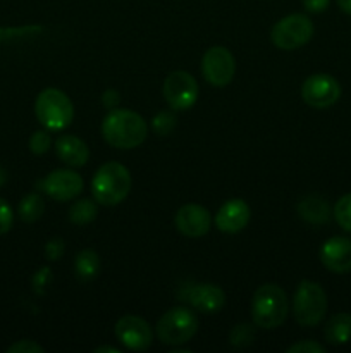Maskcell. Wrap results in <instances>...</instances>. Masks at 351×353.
Returning a JSON list of instances; mask_svg holds the SVG:
<instances>
[{
	"mask_svg": "<svg viewBox=\"0 0 351 353\" xmlns=\"http://www.w3.org/2000/svg\"><path fill=\"white\" fill-rule=\"evenodd\" d=\"M102 134L112 147L129 150L147 140L148 128L143 117L134 110L114 109L103 117Z\"/></svg>",
	"mask_w": 351,
	"mask_h": 353,
	"instance_id": "cell-1",
	"label": "cell"
},
{
	"mask_svg": "<svg viewBox=\"0 0 351 353\" xmlns=\"http://www.w3.org/2000/svg\"><path fill=\"white\" fill-rule=\"evenodd\" d=\"M129 171L119 162H107L96 171L92 181V193L100 205L114 207L126 200L131 192Z\"/></svg>",
	"mask_w": 351,
	"mask_h": 353,
	"instance_id": "cell-2",
	"label": "cell"
},
{
	"mask_svg": "<svg viewBox=\"0 0 351 353\" xmlns=\"http://www.w3.org/2000/svg\"><path fill=\"white\" fill-rule=\"evenodd\" d=\"M289 312L288 295L277 285H264L255 292L251 302V316L255 326L262 330H275L286 321Z\"/></svg>",
	"mask_w": 351,
	"mask_h": 353,
	"instance_id": "cell-3",
	"label": "cell"
},
{
	"mask_svg": "<svg viewBox=\"0 0 351 353\" xmlns=\"http://www.w3.org/2000/svg\"><path fill=\"white\" fill-rule=\"evenodd\" d=\"M34 114L47 131H62L72 123L74 107L64 92L58 88H47L36 97Z\"/></svg>",
	"mask_w": 351,
	"mask_h": 353,
	"instance_id": "cell-4",
	"label": "cell"
},
{
	"mask_svg": "<svg viewBox=\"0 0 351 353\" xmlns=\"http://www.w3.org/2000/svg\"><path fill=\"white\" fill-rule=\"evenodd\" d=\"M327 312V295L319 283L305 279L298 285L292 299V314L299 326L313 327L320 324Z\"/></svg>",
	"mask_w": 351,
	"mask_h": 353,
	"instance_id": "cell-5",
	"label": "cell"
},
{
	"mask_svg": "<svg viewBox=\"0 0 351 353\" xmlns=\"http://www.w3.org/2000/svg\"><path fill=\"white\" fill-rule=\"evenodd\" d=\"M198 331V317L186 307L167 310L157 323V336L164 345L178 347L191 340Z\"/></svg>",
	"mask_w": 351,
	"mask_h": 353,
	"instance_id": "cell-6",
	"label": "cell"
},
{
	"mask_svg": "<svg viewBox=\"0 0 351 353\" xmlns=\"http://www.w3.org/2000/svg\"><path fill=\"white\" fill-rule=\"evenodd\" d=\"M313 31L315 28L308 16L291 14L274 24L270 31V40L281 50H295L312 40Z\"/></svg>",
	"mask_w": 351,
	"mask_h": 353,
	"instance_id": "cell-7",
	"label": "cell"
},
{
	"mask_svg": "<svg viewBox=\"0 0 351 353\" xmlns=\"http://www.w3.org/2000/svg\"><path fill=\"white\" fill-rule=\"evenodd\" d=\"M198 83L189 72L174 71L165 78L162 93L174 110H188L198 100Z\"/></svg>",
	"mask_w": 351,
	"mask_h": 353,
	"instance_id": "cell-8",
	"label": "cell"
},
{
	"mask_svg": "<svg viewBox=\"0 0 351 353\" xmlns=\"http://www.w3.org/2000/svg\"><path fill=\"white\" fill-rule=\"evenodd\" d=\"M202 72L212 86H227L236 72V61L226 47H212L202 59Z\"/></svg>",
	"mask_w": 351,
	"mask_h": 353,
	"instance_id": "cell-9",
	"label": "cell"
},
{
	"mask_svg": "<svg viewBox=\"0 0 351 353\" xmlns=\"http://www.w3.org/2000/svg\"><path fill=\"white\" fill-rule=\"evenodd\" d=\"M301 97L313 109H327L339 100L341 85L330 74H313L303 83Z\"/></svg>",
	"mask_w": 351,
	"mask_h": 353,
	"instance_id": "cell-10",
	"label": "cell"
},
{
	"mask_svg": "<svg viewBox=\"0 0 351 353\" xmlns=\"http://www.w3.org/2000/svg\"><path fill=\"white\" fill-rule=\"evenodd\" d=\"M40 190L57 202H69L83 192V178L71 169L52 171L45 179L38 183Z\"/></svg>",
	"mask_w": 351,
	"mask_h": 353,
	"instance_id": "cell-11",
	"label": "cell"
},
{
	"mask_svg": "<svg viewBox=\"0 0 351 353\" xmlns=\"http://www.w3.org/2000/svg\"><path fill=\"white\" fill-rule=\"evenodd\" d=\"M116 336L127 350L143 352L153 340L150 324L138 316H124L116 324Z\"/></svg>",
	"mask_w": 351,
	"mask_h": 353,
	"instance_id": "cell-12",
	"label": "cell"
},
{
	"mask_svg": "<svg viewBox=\"0 0 351 353\" xmlns=\"http://www.w3.org/2000/svg\"><path fill=\"white\" fill-rule=\"evenodd\" d=\"M174 223L179 233L184 236L200 238L209 233L212 216L205 207L198 205V203H186L178 210Z\"/></svg>",
	"mask_w": 351,
	"mask_h": 353,
	"instance_id": "cell-13",
	"label": "cell"
},
{
	"mask_svg": "<svg viewBox=\"0 0 351 353\" xmlns=\"http://www.w3.org/2000/svg\"><path fill=\"white\" fill-rule=\"evenodd\" d=\"M320 261L334 274H346L351 271V241L343 236H332L323 241L320 248Z\"/></svg>",
	"mask_w": 351,
	"mask_h": 353,
	"instance_id": "cell-14",
	"label": "cell"
},
{
	"mask_svg": "<svg viewBox=\"0 0 351 353\" xmlns=\"http://www.w3.org/2000/svg\"><path fill=\"white\" fill-rule=\"evenodd\" d=\"M182 300H186L198 312L215 314L226 303V293L217 285L205 283V285H195L191 288H188V292L182 296Z\"/></svg>",
	"mask_w": 351,
	"mask_h": 353,
	"instance_id": "cell-15",
	"label": "cell"
},
{
	"mask_svg": "<svg viewBox=\"0 0 351 353\" xmlns=\"http://www.w3.org/2000/svg\"><path fill=\"white\" fill-rule=\"evenodd\" d=\"M250 207L244 200L241 199H233L227 200L222 207L219 209L215 216V224L222 233H240L241 230H244L250 221Z\"/></svg>",
	"mask_w": 351,
	"mask_h": 353,
	"instance_id": "cell-16",
	"label": "cell"
},
{
	"mask_svg": "<svg viewBox=\"0 0 351 353\" xmlns=\"http://www.w3.org/2000/svg\"><path fill=\"white\" fill-rule=\"evenodd\" d=\"M55 152L57 157L69 168H81L89 159L88 145L74 134H62L61 138H57Z\"/></svg>",
	"mask_w": 351,
	"mask_h": 353,
	"instance_id": "cell-17",
	"label": "cell"
},
{
	"mask_svg": "<svg viewBox=\"0 0 351 353\" xmlns=\"http://www.w3.org/2000/svg\"><path fill=\"white\" fill-rule=\"evenodd\" d=\"M298 214L310 224H326L330 219V207L322 196L308 195L298 203Z\"/></svg>",
	"mask_w": 351,
	"mask_h": 353,
	"instance_id": "cell-18",
	"label": "cell"
},
{
	"mask_svg": "<svg viewBox=\"0 0 351 353\" xmlns=\"http://www.w3.org/2000/svg\"><path fill=\"white\" fill-rule=\"evenodd\" d=\"M327 343L330 345H344L351 340V314L341 312L330 317L327 321V326L323 330Z\"/></svg>",
	"mask_w": 351,
	"mask_h": 353,
	"instance_id": "cell-19",
	"label": "cell"
},
{
	"mask_svg": "<svg viewBox=\"0 0 351 353\" xmlns=\"http://www.w3.org/2000/svg\"><path fill=\"white\" fill-rule=\"evenodd\" d=\"M74 272L78 276L79 281H92L93 278H96V274L100 272V257L95 250H86L79 252L74 259Z\"/></svg>",
	"mask_w": 351,
	"mask_h": 353,
	"instance_id": "cell-20",
	"label": "cell"
},
{
	"mask_svg": "<svg viewBox=\"0 0 351 353\" xmlns=\"http://www.w3.org/2000/svg\"><path fill=\"white\" fill-rule=\"evenodd\" d=\"M96 214H98L96 203L89 199H83L71 205V209H69V221L72 224H78V226H85V224H89L95 221Z\"/></svg>",
	"mask_w": 351,
	"mask_h": 353,
	"instance_id": "cell-21",
	"label": "cell"
},
{
	"mask_svg": "<svg viewBox=\"0 0 351 353\" xmlns=\"http://www.w3.org/2000/svg\"><path fill=\"white\" fill-rule=\"evenodd\" d=\"M45 212V202L38 193H30L19 203V217L24 223H36Z\"/></svg>",
	"mask_w": 351,
	"mask_h": 353,
	"instance_id": "cell-22",
	"label": "cell"
},
{
	"mask_svg": "<svg viewBox=\"0 0 351 353\" xmlns=\"http://www.w3.org/2000/svg\"><path fill=\"white\" fill-rule=\"evenodd\" d=\"M255 340V330L250 324H237L233 327L229 334V343L234 348H246L253 343Z\"/></svg>",
	"mask_w": 351,
	"mask_h": 353,
	"instance_id": "cell-23",
	"label": "cell"
},
{
	"mask_svg": "<svg viewBox=\"0 0 351 353\" xmlns=\"http://www.w3.org/2000/svg\"><path fill=\"white\" fill-rule=\"evenodd\" d=\"M334 217L343 230L351 231V193L337 200L334 207Z\"/></svg>",
	"mask_w": 351,
	"mask_h": 353,
	"instance_id": "cell-24",
	"label": "cell"
},
{
	"mask_svg": "<svg viewBox=\"0 0 351 353\" xmlns=\"http://www.w3.org/2000/svg\"><path fill=\"white\" fill-rule=\"evenodd\" d=\"M176 116L172 112H167V110H162V112H158L157 116L153 117V121H151V128H153V131L157 134H160V137H165V134L171 133L172 130L176 128Z\"/></svg>",
	"mask_w": 351,
	"mask_h": 353,
	"instance_id": "cell-25",
	"label": "cell"
},
{
	"mask_svg": "<svg viewBox=\"0 0 351 353\" xmlns=\"http://www.w3.org/2000/svg\"><path fill=\"white\" fill-rule=\"evenodd\" d=\"M52 138L47 131H34L30 138V150L34 155H43L50 150Z\"/></svg>",
	"mask_w": 351,
	"mask_h": 353,
	"instance_id": "cell-26",
	"label": "cell"
},
{
	"mask_svg": "<svg viewBox=\"0 0 351 353\" xmlns=\"http://www.w3.org/2000/svg\"><path fill=\"white\" fill-rule=\"evenodd\" d=\"M41 28L26 26V28H0V41L14 40V38L30 37L33 33H40Z\"/></svg>",
	"mask_w": 351,
	"mask_h": 353,
	"instance_id": "cell-27",
	"label": "cell"
},
{
	"mask_svg": "<svg viewBox=\"0 0 351 353\" xmlns=\"http://www.w3.org/2000/svg\"><path fill=\"white\" fill-rule=\"evenodd\" d=\"M12 224H14L12 207H10L6 200L0 199V234L9 233Z\"/></svg>",
	"mask_w": 351,
	"mask_h": 353,
	"instance_id": "cell-28",
	"label": "cell"
},
{
	"mask_svg": "<svg viewBox=\"0 0 351 353\" xmlns=\"http://www.w3.org/2000/svg\"><path fill=\"white\" fill-rule=\"evenodd\" d=\"M65 250V241L62 238H52L48 240L47 247H45V255H47L48 261H58L62 257Z\"/></svg>",
	"mask_w": 351,
	"mask_h": 353,
	"instance_id": "cell-29",
	"label": "cell"
},
{
	"mask_svg": "<svg viewBox=\"0 0 351 353\" xmlns=\"http://www.w3.org/2000/svg\"><path fill=\"white\" fill-rule=\"evenodd\" d=\"M7 352L9 353H43L45 348L40 347V345L33 340H21L17 341V343L10 345V347L7 348Z\"/></svg>",
	"mask_w": 351,
	"mask_h": 353,
	"instance_id": "cell-30",
	"label": "cell"
},
{
	"mask_svg": "<svg viewBox=\"0 0 351 353\" xmlns=\"http://www.w3.org/2000/svg\"><path fill=\"white\" fill-rule=\"evenodd\" d=\"M326 348L317 341H299V343L291 345L288 348V353H323Z\"/></svg>",
	"mask_w": 351,
	"mask_h": 353,
	"instance_id": "cell-31",
	"label": "cell"
},
{
	"mask_svg": "<svg viewBox=\"0 0 351 353\" xmlns=\"http://www.w3.org/2000/svg\"><path fill=\"white\" fill-rule=\"evenodd\" d=\"M50 279H52L50 269H48V268L40 269V271H38L36 274H34V278H33L34 292L40 293V295H43V293H45V286H47L48 283H50Z\"/></svg>",
	"mask_w": 351,
	"mask_h": 353,
	"instance_id": "cell-32",
	"label": "cell"
},
{
	"mask_svg": "<svg viewBox=\"0 0 351 353\" xmlns=\"http://www.w3.org/2000/svg\"><path fill=\"white\" fill-rule=\"evenodd\" d=\"M301 2H303V7H305L308 12L320 14L329 7L330 0H301Z\"/></svg>",
	"mask_w": 351,
	"mask_h": 353,
	"instance_id": "cell-33",
	"label": "cell"
},
{
	"mask_svg": "<svg viewBox=\"0 0 351 353\" xmlns=\"http://www.w3.org/2000/svg\"><path fill=\"white\" fill-rule=\"evenodd\" d=\"M120 102V95L116 90H105L102 95V103L105 109H116Z\"/></svg>",
	"mask_w": 351,
	"mask_h": 353,
	"instance_id": "cell-34",
	"label": "cell"
},
{
	"mask_svg": "<svg viewBox=\"0 0 351 353\" xmlns=\"http://www.w3.org/2000/svg\"><path fill=\"white\" fill-rule=\"evenodd\" d=\"M337 6H339V9L343 10V12L350 14L351 16V0H336Z\"/></svg>",
	"mask_w": 351,
	"mask_h": 353,
	"instance_id": "cell-35",
	"label": "cell"
},
{
	"mask_svg": "<svg viewBox=\"0 0 351 353\" xmlns=\"http://www.w3.org/2000/svg\"><path fill=\"white\" fill-rule=\"evenodd\" d=\"M96 353H105V352H110V353H119V348H114V347H98L95 348Z\"/></svg>",
	"mask_w": 351,
	"mask_h": 353,
	"instance_id": "cell-36",
	"label": "cell"
},
{
	"mask_svg": "<svg viewBox=\"0 0 351 353\" xmlns=\"http://www.w3.org/2000/svg\"><path fill=\"white\" fill-rule=\"evenodd\" d=\"M6 181H7V172H6V169L0 168V188L6 185Z\"/></svg>",
	"mask_w": 351,
	"mask_h": 353,
	"instance_id": "cell-37",
	"label": "cell"
}]
</instances>
